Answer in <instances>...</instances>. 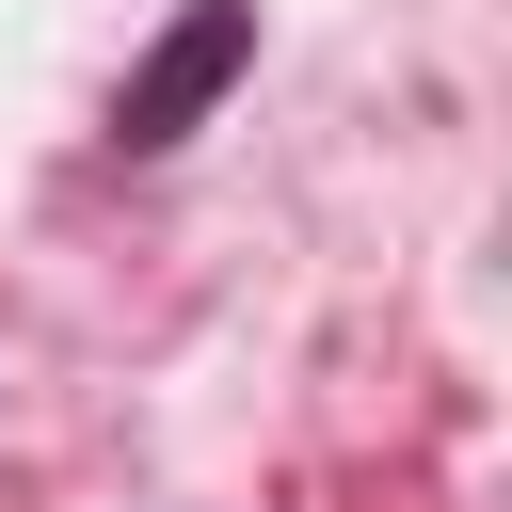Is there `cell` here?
I'll return each instance as SVG.
<instances>
[{
  "label": "cell",
  "instance_id": "1",
  "mask_svg": "<svg viewBox=\"0 0 512 512\" xmlns=\"http://www.w3.org/2000/svg\"><path fill=\"white\" fill-rule=\"evenodd\" d=\"M240 64H256V16H240V0H192V16H176V32L128 64V96H112V144H128V160H160V144H176V128H192V112L240 80Z\"/></svg>",
  "mask_w": 512,
  "mask_h": 512
}]
</instances>
